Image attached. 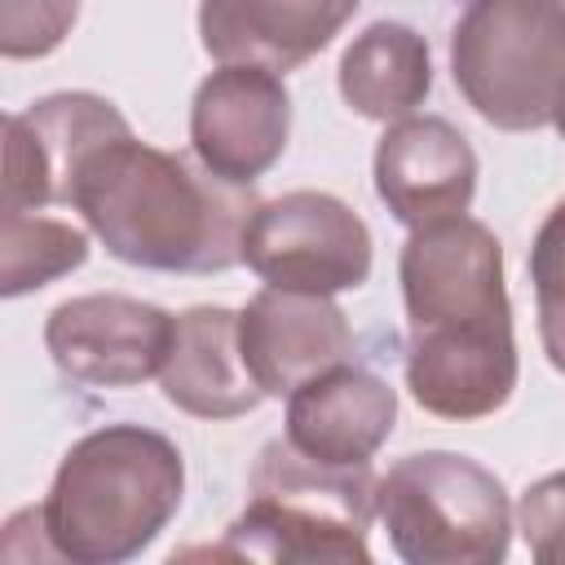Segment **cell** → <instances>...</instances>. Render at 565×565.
<instances>
[{
	"instance_id": "6da1fadb",
	"label": "cell",
	"mask_w": 565,
	"mask_h": 565,
	"mask_svg": "<svg viewBox=\"0 0 565 565\" xmlns=\"http://www.w3.org/2000/svg\"><path fill=\"white\" fill-rule=\"evenodd\" d=\"M406 300V388L437 419H486L516 388L512 305L503 287V247L472 221L411 230L402 247Z\"/></svg>"
},
{
	"instance_id": "7a4b0ae2",
	"label": "cell",
	"mask_w": 565,
	"mask_h": 565,
	"mask_svg": "<svg viewBox=\"0 0 565 565\" xmlns=\"http://www.w3.org/2000/svg\"><path fill=\"white\" fill-rule=\"evenodd\" d=\"M102 247L150 274H225L243 260V230L256 212L252 185L199 172L132 132L97 146L71 185V203Z\"/></svg>"
},
{
	"instance_id": "3957f363",
	"label": "cell",
	"mask_w": 565,
	"mask_h": 565,
	"mask_svg": "<svg viewBox=\"0 0 565 565\" xmlns=\"http://www.w3.org/2000/svg\"><path fill=\"white\" fill-rule=\"evenodd\" d=\"M181 494L185 459L172 437L146 424L93 428L62 455L35 508L44 552L71 565H124L168 530Z\"/></svg>"
},
{
	"instance_id": "277c9868",
	"label": "cell",
	"mask_w": 565,
	"mask_h": 565,
	"mask_svg": "<svg viewBox=\"0 0 565 565\" xmlns=\"http://www.w3.org/2000/svg\"><path fill=\"white\" fill-rule=\"evenodd\" d=\"M375 516L371 463H322L287 437L269 441L252 468V499L212 547L234 561H371Z\"/></svg>"
},
{
	"instance_id": "5b68a950",
	"label": "cell",
	"mask_w": 565,
	"mask_h": 565,
	"mask_svg": "<svg viewBox=\"0 0 565 565\" xmlns=\"http://www.w3.org/2000/svg\"><path fill=\"white\" fill-rule=\"evenodd\" d=\"M450 75L503 132L552 124L565 93V0H472L450 31Z\"/></svg>"
},
{
	"instance_id": "8992f818",
	"label": "cell",
	"mask_w": 565,
	"mask_h": 565,
	"mask_svg": "<svg viewBox=\"0 0 565 565\" xmlns=\"http://www.w3.org/2000/svg\"><path fill=\"white\" fill-rule=\"evenodd\" d=\"M375 516L406 565H494L512 543L503 481L455 450L397 459L375 481Z\"/></svg>"
},
{
	"instance_id": "52a82bcc",
	"label": "cell",
	"mask_w": 565,
	"mask_h": 565,
	"mask_svg": "<svg viewBox=\"0 0 565 565\" xmlns=\"http://www.w3.org/2000/svg\"><path fill=\"white\" fill-rule=\"evenodd\" d=\"M243 265L265 287L335 296L371 278V230L335 194L291 190L256 203L243 230Z\"/></svg>"
},
{
	"instance_id": "ba28073f",
	"label": "cell",
	"mask_w": 565,
	"mask_h": 565,
	"mask_svg": "<svg viewBox=\"0 0 565 565\" xmlns=\"http://www.w3.org/2000/svg\"><path fill=\"white\" fill-rule=\"evenodd\" d=\"M177 318L159 305L93 291L62 300L44 322L53 366L84 388H132L163 371Z\"/></svg>"
},
{
	"instance_id": "9c48e42d",
	"label": "cell",
	"mask_w": 565,
	"mask_h": 565,
	"mask_svg": "<svg viewBox=\"0 0 565 565\" xmlns=\"http://www.w3.org/2000/svg\"><path fill=\"white\" fill-rule=\"evenodd\" d=\"M132 132L97 93H53L4 119V212L71 203L79 163L110 137Z\"/></svg>"
},
{
	"instance_id": "30bf717a",
	"label": "cell",
	"mask_w": 565,
	"mask_h": 565,
	"mask_svg": "<svg viewBox=\"0 0 565 565\" xmlns=\"http://www.w3.org/2000/svg\"><path fill=\"white\" fill-rule=\"evenodd\" d=\"M291 132V93L282 75L265 66H221L190 102V146L194 159L234 185L265 177Z\"/></svg>"
},
{
	"instance_id": "8fae6325",
	"label": "cell",
	"mask_w": 565,
	"mask_h": 565,
	"mask_svg": "<svg viewBox=\"0 0 565 565\" xmlns=\"http://www.w3.org/2000/svg\"><path fill=\"white\" fill-rule=\"evenodd\" d=\"M375 194L406 230L455 221L477 194V154L441 115L393 119L375 146Z\"/></svg>"
},
{
	"instance_id": "7c38bea8",
	"label": "cell",
	"mask_w": 565,
	"mask_h": 565,
	"mask_svg": "<svg viewBox=\"0 0 565 565\" xmlns=\"http://www.w3.org/2000/svg\"><path fill=\"white\" fill-rule=\"evenodd\" d=\"M238 344L265 397H291L305 380L349 362L353 331L331 296L265 287L238 313Z\"/></svg>"
},
{
	"instance_id": "4fadbf2b",
	"label": "cell",
	"mask_w": 565,
	"mask_h": 565,
	"mask_svg": "<svg viewBox=\"0 0 565 565\" xmlns=\"http://www.w3.org/2000/svg\"><path fill=\"white\" fill-rule=\"evenodd\" d=\"M362 0H199V40L221 66L287 75L322 53Z\"/></svg>"
},
{
	"instance_id": "5bb4252c",
	"label": "cell",
	"mask_w": 565,
	"mask_h": 565,
	"mask_svg": "<svg viewBox=\"0 0 565 565\" xmlns=\"http://www.w3.org/2000/svg\"><path fill=\"white\" fill-rule=\"evenodd\" d=\"M397 393L366 366H331L287 397V441L322 463H371L393 437Z\"/></svg>"
},
{
	"instance_id": "9a60e30c",
	"label": "cell",
	"mask_w": 565,
	"mask_h": 565,
	"mask_svg": "<svg viewBox=\"0 0 565 565\" xmlns=\"http://www.w3.org/2000/svg\"><path fill=\"white\" fill-rule=\"evenodd\" d=\"M159 384L163 397L194 419H238L265 402V388L256 384L238 344V313L221 305L177 313V335Z\"/></svg>"
},
{
	"instance_id": "2e32d148",
	"label": "cell",
	"mask_w": 565,
	"mask_h": 565,
	"mask_svg": "<svg viewBox=\"0 0 565 565\" xmlns=\"http://www.w3.org/2000/svg\"><path fill=\"white\" fill-rule=\"evenodd\" d=\"M433 88L428 40L406 22H371L340 57V97L362 119H406Z\"/></svg>"
},
{
	"instance_id": "e0dca14e",
	"label": "cell",
	"mask_w": 565,
	"mask_h": 565,
	"mask_svg": "<svg viewBox=\"0 0 565 565\" xmlns=\"http://www.w3.org/2000/svg\"><path fill=\"white\" fill-rule=\"evenodd\" d=\"M88 260V234L44 212H4L0 230V291L26 296Z\"/></svg>"
},
{
	"instance_id": "ac0fdd59",
	"label": "cell",
	"mask_w": 565,
	"mask_h": 565,
	"mask_svg": "<svg viewBox=\"0 0 565 565\" xmlns=\"http://www.w3.org/2000/svg\"><path fill=\"white\" fill-rule=\"evenodd\" d=\"M530 282H534V313H539L543 353L565 375V199L543 216V225L534 234Z\"/></svg>"
},
{
	"instance_id": "d6986e66",
	"label": "cell",
	"mask_w": 565,
	"mask_h": 565,
	"mask_svg": "<svg viewBox=\"0 0 565 565\" xmlns=\"http://www.w3.org/2000/svg\"><path fill=\"white\" fill-rule=\"evenodd\" d=\"M79 0H0V53L9 62L49 57L75 26Z\"/></svg>"
},
{
	"instance_id": "ffe728a7",
	"label": "cell",
	"mask_w": 565,
	"mask_h": 565,
	"mask_svg": "<svg viewBox=\"0 0 565 565\" xmlns=\"http://www.w3.org/2000/svg\"><path fill=\"white\" fill-rule=\"evenodd\" d=\"M516 525H521L534 561L565 565V472H552L521 494Z\"/></svg>"
},
{
	"instance_id": "44dd1931",
	"label": "cell",
	"mask_w": 565,
	"mask_h": 565,
	"mask_svg": "<svg viewBox=\"0 0 565 565\" xmlns=\"http://www.w3.org/2000/svg\"><path fill=\"white\" fill-rule=\"evenodd\" d=\"M552 124H556V132L565 137V93H561V102H556V119H552Z\"/></svg>"
}]
</instances>
